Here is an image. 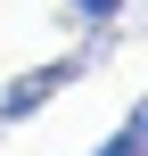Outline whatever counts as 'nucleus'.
Wrapping results in <instances>:
<instances>
[{
  "instance_id": "nucleus-1",
  "label": "nucleus",
  "mask_w": 148,
  "mask_h": 156,
  "mask_svg": "<svg viewBox=\"0 0 148 156\" xmlns=\"http://www.w3.org/2000/svg\"><path fill=\"white\" fill-rule=\"evenodd\" d=\"M74 82H82V66H74V58H49V66L8 74V82H0V132H8V123H33V115H41L58 90H74Z\"/></svg>"
},
{
  "instance_id": "nucleus-2",
  "label": "nucleus",
  "mask_w": 148,
  "mask_h": 156,
  "mask_svg": "<svg viewBox=\"0 0 148 156\" xmlns=\"http://www.w3.org/2000/svg\"><path fill=\"white\" fill-rule=\"evenodd\" d=\"M124 8H132V0H66L58 25H124Z\"/></svg>"
},
{
  "instance_id": "nucleus-3",
  "label": "nucleus",
  "mask_w": 148,
  "mask_h": 156,
  "mask_svg": "<svg viewBox=\"0 0 148 156\" xmlns=\"http://www.w3.org/2000/svg\"><path fill=\"white\" fill-rule=\"evenodd\" d=\"M91 156H140V107H124V123H115V132H107Z\"/></svg>"
}]
</instances>
